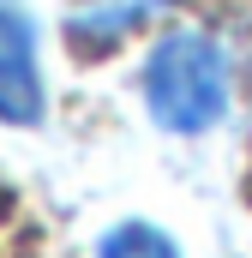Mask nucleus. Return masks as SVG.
<instances>
[{"label": "nucleus", "mask_w": 252, "mask_h": 258, "mask_svg": "<svg viewBox=\"0 0 252 258\" xmlns=\"http://www.w3.org/2000/svg\"><path fill=\"white\" fill-rule=\"evenodd\" d=\"M144 108L150 120L174 138H198L228 114L234 96V66L228 48L210 30H168L144 54Z\"/></svg>", "instance_id": "1"}, {"label": "nucleus", "mask_w": 252, "mask_h": 258, "mask_svg": "<svg viewBox=\"0 0 252 258\" xmlns=\"http://www.w3.org/2000/svg\"><path fill=\"white\" fill-rule=\"evenodd\" d=\"M0 120L6 126H36L42 120L36 24L18 0H0Z\"/></svg>", "instance_id": "2"}, {"label": "nucleus", "mask_w": 252, "mask_h": 258, "mask_svg": "<svg viewBox=\"0 0 252 258\" xmlns=\"http://www.w3.org/2000/svg\"><path fill=\"white\" fill-rule=\"evenodd\" d=\"M168 6H180V0H84L66 18V30H72L78 48H114L120 36H132L144 18H156Z\"/></svg>", "instance_id": "3"}, {"label": "nucleus", "mask_w": 252, "mask_h": 258, "mask_svg": "<svg viewBox=\"0 0 252 258\" xmlns=\"http://www.w3.org/2000/svg\"><path fill=\"white\" fill-rule=\"evenodd\" d=\"M96 258H180V252H174V240H168L162 228H150V222H120V228H108V234L96 240Z\"/></svg>", "instance_id": "4"}]
</instances>
